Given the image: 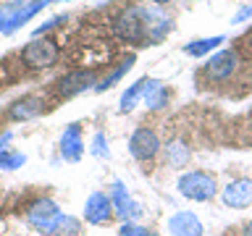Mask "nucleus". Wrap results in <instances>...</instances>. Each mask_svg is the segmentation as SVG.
Wrapping results in <instances>:
<instances>
[{"label": "nucleus", "mask_w": 252, "mask_h": 236, "mask_svg": "<svg viewBox=\"0 0 252 236\" xmlns=\"http://www.w3.org/2000/svg\"><path fill=\"white\" fill-rule=\"evenodd\" d=\"M58 45L50 37L42 39H32V42L21 50V60L32 68H50L55 60H58Z\"/></svg>", "instance_id": "1"}, {"label": "nucleus", "mask_w": 252, "mask_h": 236, "mask_svg": "<svg viewBox=\"0 0 252 236\" xmlns=\"http://www.w3.org/2000/svg\"><path fill=\"white\" fill-rule=\"evenodd\" d=\"M113 29H116V34L126 39V42H134V45H139L142 39H147L145 37V19H142V8H126V11H121L116 16V21H113Z\"/></svg>", "instance_id": "2"}, {"label": "nucleus", "mask_w": 252, "mask_h": 236, "mask_svg": "<svg viewBox=\"0 0 252 236\" xmlns=\"http://www.w3.org/2000/svg\"><path fill=\"white\" fill-rule=\"evenodd\" d=\"M179 189L184 197H189V200L205 202L216 194V181H213V176H208V173H202V171H192V173H184V176L179 178Z\"/></svg>", "instance_id": "3"}, {"label": "nucleus", "mask_w": 252, "mask_h": 236, "mask_svg": "<svg viewBox=\"0 0 252 236\" xmlns=\"http://www.w3.org/2000/svg\"><path fill=\"white\" fill-rule=\"evenodd\" d=\"M92 84H94L92 71L76 68V71H68L66 76H61L58 84H55V89H58V94H63V97H71V94H79V92L90 89Z\"/></svg>", "instance_id": "4"}, {"label": "nucleus", "mask_w": 252, "mask_h": 236, "mask_svg": "<svg viewBox=\"0 0 252 236\" xmlns=\"http://www.w3.org/2000/svg\"><path fill=\"white\" fill-rule=\"evenodd\" d=\"M236 53L234 50H220L216 53L213 58L208 60V66H205V74H208V79H216V82H223V79H228L234 74L236 68Z\"/></svg>", "instance_id": "5"}, {"label": "nucleus", "mask_w": 252, "mask_h": 236, "mask_svg": "<svg viewBox=\"0 0 252 236\" xmlns=\"http://www.w3.org/2000/svg\"><path fill=\"white\" fill-rule=\"evenodd\" d=\"M131 155L137 157V160H150V157L158 155V147H160V142H158V134L150 131V129H139L137 134L131 137Z\"/></svg>", "instance_id": "6"}, {"label": "nucleus", "mask_w": 252, "mask_h": 236, "mask_svg": "<svg viewBox=\"0 0 252 236\" xmlns=\"http://www.w3.org/2000/svg\"><path fill=\"white\" fill-rule=\"evenodd\" d=\"M223 202L228 207H247L252 205V181L250 178H236L223 189Z\"/></svg>", "instance_id": "7"}, {"label": "nucleus", "mask_w": 252, "mask_h": 236, "mask_svg": "<svg viewBox=\"0 0 252 236\" xmlns=\"http://www.w3.org/2000/svg\"><path fill=\"white\" fill-rule=\"evenodd\" d=\"M168 228L173 231V236H202V226L192 212H179L176 218H171Z\"/></svg>", "instance_id": "8"}, {"label": "nucleus", "mask_w": 252, "mask_h": 236, "mask_svg": "<svg viewBox=\"0 0 252 236\" xmlns=\"http://www.w3.org/2000/svg\"><path fill=\"white\" fill-rule=\"evenodd\" d=\"M39 113V100L37 97H24L19 102H13V108H11V118H16V121H27V118L32 116H37Z\"/></svg>", "instance_id": "9"}, {"label": "nucleus", "mask_w": 252, "mask_h": 236, "mask_svg": "<svg viewBox=\"0 0 252 236\" xmlns=\"http://www.w3.org/2000/svg\"><path fill=\"white\" fill-rule=\"evenodd\" d=\"M220 42H223V37L197 39V42H192V45H187V47H184V53H187V55H205V53H210L213 47H218Z\"/></svg>", "instance_id": "10"}, {"label": "nucleus", "mask_w": 252, "mask_h": 236, "mask_svg": "<svg viewBox=\"0 0 252 236\" xmlns=\"http://www.w3.org/2000/svg\"><path fill=\"white\" fill-rule=\"evenodd\" d=\"M131 63H134V55H129V58H126V60L121 63V66L116 68V71H110V76H105V79H102V82L97 84V89H108V87H113V84L118 82V79H121V76L126 74V71L131 68Z\"/></svg>", "instance_id": "11"}, {"label": "nucleus", "mask_w": 252, "mask_h": 236, "mask_svg": "<svg viewBox=\"0 0 252 236\" xmlns=\"http://www.w3.org/2000/svg\"><path fill=\"white\" fill-rule=\"evenodd\" d=\"M145 84H147V79H139L137 84H131V89L121 97V110H131V108H134V100H137L139 94L145 92Z\"/></svg>", "instance_id": "12"}, {"label": "nucleus", "mask_w": 252, "mask_h": 236, "mask_svg": "<svg viewBox=\"0 0 252 236\" xmlns=\"http://www.w3.org/2000/svg\"><path fill=\"white\" fill-rule=\"evenodd\" d=\"M189 160V147H184V145H171L168 147V163L171 165H184Z\"/></svg>", "instance_id": "13"}, {"label": "nucleus", "mask_w": 252, "mask_h": 236, "mask_svg": "<svg viewBox=\"0 0 252 236\" xmlns=\"http://www.w3.org/2000/svg\"><path fill=\"white\" fill-rule=\"evenodd\" d=\"M250 16H252V5H244L242 11L234 16V24H239V21H244V19H250Z\"/></svg>", "instance_id": "14"}, {"label": "nucleus", "mask_w": 252, "mask_h": 236, "mask_svg": "<svg viewBox=\"0 0 252 236\" xmlns=\"http://www.w3.org/2000/svg\"><path fill=\"white\" fill-rule=\"evenodd\" d=\"M244 236H252V226H247V231H244Z\"/></svg>", "instance_id": "15"}, {"label": "nucleus", "mask_w": 252, "mask_h": 236, "mask_svg": "<svg viewBox=\"0 0 252 236\" xmlns=\"http://www.w3.org/2000/svg\"><path fill=\"white\" fill-rule=\"evenodd\" d=\"M153 3H158V5H163V3H168V0H153Z\"/></svg>", "instance_id": "16"}]
</instances>
